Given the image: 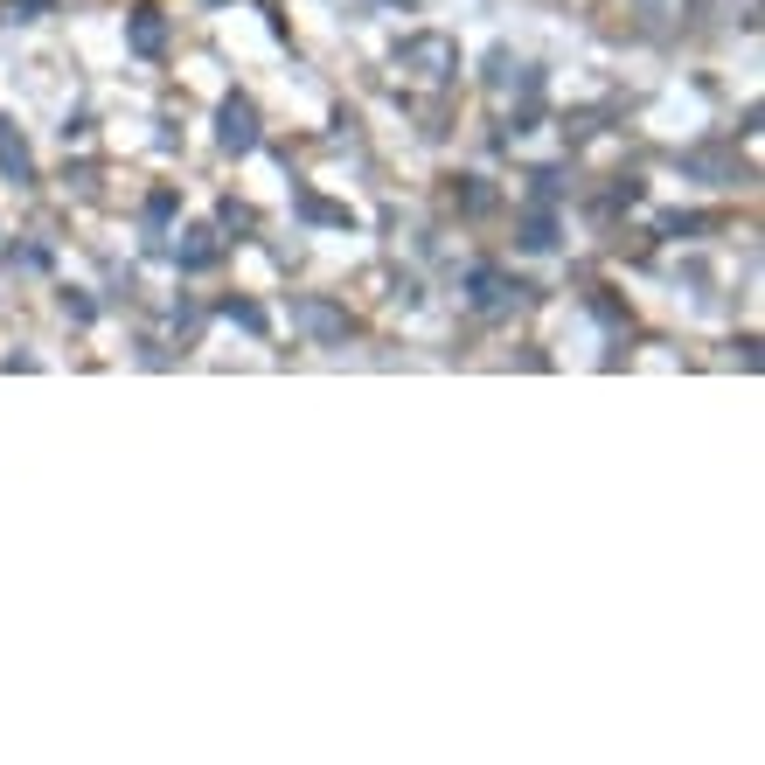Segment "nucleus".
<instances>
[{
	"instance_id": "f257e3e1",
	"label": "nucleus",
	"mask_w": 765,
	"mask_h": 765,
	"mask_svg": "<svg viewBox=\"0 0 765 765\" xmlns=\"http://www.w3.org/2000/svg\"><path fill=\"white\" fill-rule=\"evenodd\" d=\"M397 63H404L411 77L439 84V77H453V70H459V49H453V35H411V42L397 49Z\"/></svg>"
},
{
	"instance_id": "f03ea898",
	"label": "nucleus",
	"mask_w": 765,
	"mask_h": 765,
	"mask_svg": "<svg viewBox=\"0 0 765 765\" xmlns=\"http://www.w3.org/2000/svg\"><path fill=\"white\" fill-rule=\"evenodd\" d=\"M293 327L313 334L320 348H334V341H348V334H355V320H348L334 300H293Z\"/></svg>"
},
{
	"instance_id": "7ed1b4c3",
	"label": "nucleus",
	"mask_w": 765,
	"mask_h": 765,
	"mask_svg": "<svg viewBox=\"0 0 765 765\" xmlns=\"http://www.w3.org/2000/svg\"><path fill=\"white\" fill-rule=\"evenodd\" d=\"M216 140H223V153H251V147H258V112H251V98H223V112H216Z\"/></svg>"
},
{
	"instance_id": "20e7f679",
	"label": "nucleus",
	"mask_w": 765,
	"mask_h": 765,
	"mask_svg": "<svg viewBox=\"0 0 765 765\" xmlns=\"http://www.w3.org/2000/svg\"><path fill=\"white\" fill-rule=\"evenodd\" d=\"M522 293H529V286H508L494 265H473V272H466V306H480V313H501V306H515Z\"/></svg>"
},
{
	"instance_id": "39448f33",
	"label": "nucleus",
	"mask_w": 765,
	"mask_h": 765,
	"mask_svg": "<svg viewBox=\"0 0 765 765\" xmlns=\"http://www.w3.org/2000/svg\"><path fill=\"white\" fill-rule=\"evenodd\" d=\"M126 42H133V56H160V49H167V14H160L153 0H140V7L126 14Z\"/></svg>"
},
{
	"instance_id": "423d86ee",
	"label": "nucleus",
	"mask_w": 765,
	"mask_h": 765,
	"mask_svg": "<svg viewBox=\"0 0 765 765\" xmlns=\"http://www.w3.org/2000/svg\"><path fill=\"white\" fill-rule=\"evenodd\" d=\"M174 265H181V272H209V265H216V230H181Z\"/></svg>"
},
{
	"instance_id": "0eeeda50",
	"label": "nucleus",
	"mask_w": 765,
	"mask_h": 765,
	"mask_svg": "<svg viewBox=\"0 0 765 765\" xmlns=\"http://www.w3.org/2000/svg\"><path fill=\"white\" fill-rule=\"evenodd\" d=\"M682 167H689V174H703V181H731V174H738L724 147H696V153H682Z\"/></svg>"
},
{
	"instance_id": "6e6552de",
	"label": "nucleus",
	"mask_w": 765,
	"mask_h": 765,
	"mask_svg": "<svg viewBox=\"0 0 765 765\" xmlns=\"http://www.w3.org/2000/svg\"><path fill=\"white\" fill-rule=\"evenodd\" d=\"M0 174H7V181H21V188L35 181V160H28V147H21L14 133H0Z\"/></svg>"
},
{
	"instance_id": "1a4fd4ad",
	"label": "nucleus",
	"mask_w": 765,
	"mask_h": 765,
	"mask_svg": "<svg viewBox=\"0 0 765 765\" xmlns=\"http://www.w3.org/2000/svg\"><path fill=\"white\" fill-rule=\"evenodd\" d=\"M550 244H557V216L529 209V216H522V251H550Z\"/></svg>"
},
{
	"instance_id": "9d476101",
	"label": "nucleus",
	"mask_w": 765,
	"mask_h": 765,
	"mask_svg": "<svg viewBox=\"0 0 765 765\" xmlns=\"http://www.w3.org/2000/svg\"><path fill=\"white\" fill-rule=\"evenodd\" d=\"M223 320H237L244 334H265V327H272V320H265V306H258V300H223Z\"/></svg>"
},
{
	"instance_id": "9b49d317",
	"label": "nucleus",
	"mask_w": 765,
	"mask_h": 765,
	"mask_svg": "<svg viewBox=\"0 0 765 765\" xmlns=\"http://www.w3.org/2000/svg\"><path fill=\"white\" fill-rule=\"evenodd\" d=\"M459 209H466V216H487V209H494V188L466 174V188H459Z\"/></svg>"
},
{
	"instance_id": "f8f14e48",
	"label": "nucleus",
	"mask_w": 765,
	"mask_h": 765,
	"mask_svg": "<svg viewBox=\"0 0 765 765\" xmlns=\"http://www.w3.org/2000/svg\"><path fill=\"white\" fill-rule=\"evenodd\" d=\"M300 209L313 223H348V209H334V202H320V195H300Z\"/></svg>"
},
{
	"instance_id": "ddd939ff",
	"label": "nucleus",
	"mask_w": 765,
	"mask_h": 765,
	"mask_svg": "<svg viewBox=\"0 0 765 765\" xmlns=\"http://www.w3.org/2000/svg\"><path fill=\"white\" fill-rule=\"evenodd\" d=\"M592 313H599V320H606V327H633V313H626V306H619V300H606V293H599V300H592Z\"/></svg>"
},
{
	"instance_id": "4468645a",
	"label": "nucleus",
	"mask_w": 765,
	"mask_h": 765,
	"mask_svg": "<svg viewBox=\"0 0 765 765\" xmlns=\"http://www.w3.org/2000/svg\"><path fill=\"white\" fill-rule=\"evenodd\" d=\"M63 313H70V320H77V327H84V320H98V306L84 300V293H63Z\"/></svg>"
},
{
	"instance_id": "2eb2a0df",
	"label": "nucleus",
	"mask_w": 765,
	"mask_h": 765,
	"mask_svg": "<svg viewBox=\"0 0 765 765\" xmlns=\"http://www.w3.org/2000/svg\"><path fill=\"white\" fill-rule=\"evenodd\" d=\"M536 195H543V202H557V195H564V174H557V167H543V174H536Z\"/></svg>"
},
{
	"instance_id": "dca6fc26",
	"label": "nucleus",
	"mask_w": 765,
	"mask_h": 765,
	"mask_svg": "<svg viewBox=\"0 0 765 765\" xmlns=\"http://www.w3.org/2000/svg\"><path fill=\"white\" fill-rule=\"evenodd\" d=\"M147 216H153V223H167V216H174V195H167V188H160V195H147Z\"/></svg>"
},
{
	"instance_id": "f3484780",
	"label": "nucleus",
	"mask_w": 765,
	"mask_h": 765,
	"mask_svg": "<svg viewBox=\"0 0 765 765\" xmlns=\"http://www.w3.org/2000/svg\"><path fill=\"white\" fill-rule=\"evenodd\" d=\"M633 7H640V14H668V0H633Z\"/></svg>"
}]
</instances>
